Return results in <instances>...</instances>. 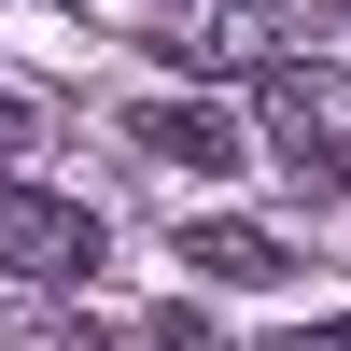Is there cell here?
Instances as JSON below:
<instances>
[{"mask_svg":"<svg viewBox=\"0 0 351 351\" xmlns=\"http://www.w3.org/2000/svg\"><path fill=\"white\" fill-rule=\"evenodd\" d=\"M155 351H225V324L211 309H155Z\"/></svg>","mask_w":351,"mask_h":351,"instance_id":"obj_5","label":"cell"},{"mask_svg":"<svg viewBox=\"0 0 351 351\" xmlns=\"http://www.w3.org/2000/svg\"><path fill=\"white\" fill-rule=\"evenodd\" d=\"M14 155H28V99H0V183H14Z\"/></svg>","mask_w":351,"mask_h":351,"instance_id":"obj_6","label":"cell"},{"mask_svg":"<svg viewBox=\"0 0 351 351\" xmlns=\"http://www.w3.org/2000/svg\"><path fill=\"white\" fill-rule=\"evenodd\" d=\"M127 141H141L155 169H197V183H225V169H239V127H225L211 99H141V112H127Z\"/></svg>","mask_w":351,"mask_h":351,"instance_id":"obj_2","label":"cell"},{"mask_svg":"<svg viewBox=\"0 0 351 351\" xmlns=\"http://www.w3.org/2000/svg\"><path fill=\"white\" fill-rule=\"evenodd\" d=\"M0 267L14 281H84L99 267V211H84V197H43V183H0Z\"/></svg>","mask_w":351,"mask_h":351,"instance_id":"obj_1","label":"cell"},{"mask_svg":"<svg viewBox=\"0 0 351 351\" xmlns=\"http://www.w3.org/2000/svg\"><path fill=\"white\" fill-rule=\"evenodd\" d=\"M56 14H71V0H56Z\"/></svg>","mask_w":351,"mask_h":351,"instance_id":"obj_8","label":"cell"},{"mask_svg":"<svg viewBox=\"0 0 351 351\" xmlns=\"http://www.w3.org/2000/svg\"><path fill=\"white\" fill-rule=\"evenodd\" d=\"M183 267H197V281H239V295H267L295 253H281V225H239V211H211V225H183Z\"/></svg>","mask_w":351,"mask_h":351,"instance_id":"obj_3","label":"cell"},{"mask_svg":"<svg viewBox=\"0 0 351 351\" xmlns=\"http://www.w3.org/2000/svg\"><path fill=\"white\" fill-rule=\"evenodd\" d=\"M281 351H351V324H295V337H281Z\"/></svg>","mask_w":351,"mask_h":351,"instance_id":"obj_7","label":"cell"},{"mask_svg":"<svg viewBox=\"0 0 351 351\" xmlns=\"http://www.w3.org/2000/svg\"><path fill=\"white\" fill-rule=\"evenodd\" d=\"M267 141H281V169H295V183H337V127H324V99H309L295 71H267Z\"/></svg>","mask_w":351,"mask_h":351,"instance_id":"obj_4","label":"cell"}]
</instances>
